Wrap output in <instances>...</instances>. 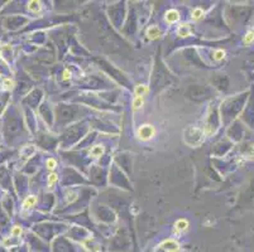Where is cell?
<instances>
[{
    "mask_svg": "<svg viewBox=\"0 0 254 252\" xmlns=\"http://www.w3.org/2000/svg\"><path fill=\"white\" fill-rule=\"evenodd\" d=\"M102 153H104V147H102L101 145H96L94 146L92 149H91V155L94 158H99L102 155Z\"/></svg>",
    "mask_w": 254,
    "mask_h": 252,
    "instance_id": "9c48e42d",
    "label": "cell"
},
{
    "mask_svg": "<svg viewBox=\"0 0 254 252\" xmlns=\"http://www.w3.org/2000/svg\"><path fill=\"white\" fill-rule=\"evenodd\" d=\"M178 250V243L174 239H167L161 243L157 248V252H176Z\"/></svg>",
    "mask_w": 254,
    "mask_h": 252,
    "instance_id": "7a4b0ae2",
    "label": "cell"
},
{
    "mask_svg": "<svg viewBox=\"0 0 254 252\" xmlns=\"http://www.w3.org/2000/svg\"><path fill=\"white\" fill-rule=\"evenodd\" d=\"M148 92V87L146 84H138L135 86V90H134V93H135V97H144L147 95Z\"/></svg>",
    "mask_w": 254,
    "mask_h": 252,
    "instance_id": "8992f818",
    "label": "cell"
},
{
    "mask_svg": "<svg viewBox=\"0 0 254 252\" xmlns=\"http://www.w3.org/2000/svg\"><path fill=\"white\" fill-rule=\"evenodd\" d=\"M63 78H65V79H68V78H70V72H68V70H65V71H63Z\"/></svg>",
    "mask_w": 254,
    "mask_h": 252,
    "instance_id": "d6986e66",
    "label": "cell"
},
{
    "mask_svg": "<svg viewBox=\"0 0 254 252\" xmlns=\"http://www.w3.org/2000/svg\"><path fill=\"white\" fill-rule=\"evenodd\" d=\"M190 33H191V28H190L189 24H182L177 30V34L180 37H189Z\"/></svg>",
    "mask_w": 254,
    "mask_h": 252,
    "instance_id": "52a82bcc",
    "label": "cell"
},
{
    "mask_svg": "<svg viewBox=\"0 0 254 252\" xmlns=\"http://www.w3.org/2000/svg\"><path fill=\"white\" fill-rule=\"evenodd\" d=\"M56 180H57V174H54V173L50 174V176H48V185H50V188L53 187V184L56 183Z\"/></svg>",
    "mask_w": 254,
    "mask_h": 252,
    "instance_id": "9a60e30c",
    "label": "cell"
},
{
    "mask_svg": "<svg viewBox=\"0 0 254 252\" xmlns=\"http://www.w3.org/2000/svg\"><path fill=\"white\" fill-rule=\"evenodd\" d=\"M204 15V10L201 9V8H196V9H193V11H192V18L193 19H200V18Z\"/></svg>",
    "mask_w": 254,
    "mask_h": 252,
    "instance_id": "4fadbf2b",
    "label": "cell"
},
{
    "mask_svg": "<svg viewBox=\"0 0 254 252\" xmlns=\"http://www.w3.org/2000/svg\"><path fill=\"white\" fill-rule=\"evenodd\" d=\"M28 8H29V10H31V11H34V13H38V11L41 10V3H39V1H35V0H33V1L29 3Z\"/></svg>",
    "mask_w": 254,
    "mask_h": 252,
    "instance_id": "8fae6325",
    "label": "cell"
},
{
    "mask_svg": "<svg viewBox=\"0 0 254 252\" xmlns=\"http://www.w3.org/2000/svg\"><path fill=\"white\" fill-rule=\"evenodd\" d=\"M187 227H189V221L182 218V219H178L176 223H174V233H182L187 230Z\"/></svg>",
    "mask_w": 254,
    "mask_h": 252,
    "instance_id": "3957f363",
    "label": "cell"
},
{
    "mask_svg": "<svg viewBox=\"0 0 254 252\" xmlns=\"http://www.w3.org/2000/svg\"><path fill=\"white\" fill-rule=\"evenodd\" d=\"M3 86H4L5 90H13L14 88V81L10 78H7V79H4Z\"/></svg>",
    "mask_w": 254,
    "mask_h": 252,
    "instance_id": "5bb4252c",
    "label": "cell"
},
{
    "mask_svg": "<svg viewBox=\"0 0 254 252\" xmlns=\"http://www.w3.org/2000/svg\"><path fill=\"white\" fill-rule=\"evenodd\" d=\"M165 19H166V22H167L168 24L176 23V22L180 19V14H178V11H177V10H174V9L168 10L167 13H166V15H165Z\"/></svg>",
    "mask_w": 254,
    "mask_h": 252,
    "instance_id": "277c9868",
    "label": "cell"
},
{
    "mask_svg": "<svg viewBox=\"0 0 254 252\" xmlns=\"http://www.w3.org/2000/svg\"><path fill=\"white\" fill-rule=\"evenodd\" d=\"M35 203H37V197H35V195H29V197L26 198V200L23 202V207L26 208V209H28V208L33 207Z\"/></svg>",
    "mask_w": 254,
    "mask_h": 252,
    "instance_id": "ba28073f",
    "label": "cell"
},
{
    "mask_svg": "<svg viewBox=\"0 0 254 252\" xmlns=\"http://www.w3.org/2000/svg\"><path fill=\"white\" fill-rule=\"evenodd\" d=\"M156 134V130L152 125H143L138 129V138L142 139V140H149L150 138H153Z\"/></svg>",
    "mask_w": 254,
    "mask_h": 252,
    "instance_id": "6da1fadb",
    "label": "cell"
},
{
    "mask_svg": "<svg viewBox=\"0 0 254 252\" xmlns=\"http://www.w3.org/2000/svg\"><path fill=\"white\" fill-rule=\"evenodd\" d=\"M0 54H2V48H0Z\"/></svg>",
    "mask_w": 254,
    "mask_h": 252,
    "instance_id": "ffe728a7",
    "label": "cell"
},
{
    "mask_svg": "<svg viewBox=\"0 0 254 252\" xmlns=\"http://www.w3.org/2000/svg\"><path fill=\"white\" fill-rule=\"evenodd\" d=\"M144 103V97H134L133 100V110H138L143 106Z\"/></svg>",
    "mask_w": 254,
    "mask_h": 252,
    "instance_id": "30bf717a",
    "label": "cell"
},
{
    "mask_svg": "<svg viewBox=\"0 0 254 252\" xmlns=\"http://www.w3.org/2000/svg\"><path fill=\"white\" fill-rule=\"evenodd\" d=\"M147 35H148L149 39H157V38H158V37L161 35V30H159L158 27L153 25V27H150V28L147 30Z\"/></svg>",
    "mask_w": 254,
    "mask_h": 252,
    "instance_id": "5b68a950",
    "label": "cell"
},
{
    "mask_svg": "<svg viewBox=\"0 0 254 252\" xmlns=\"http://www.w3.org/2000/svg\"><path fill=\"white\" fill-rule=\"evenodd\" d=\"M20 235H22V228H20L19 226H14L13 230H11V236L18 237V236H20Z\"/></svg>",
    "mask_w": 254,
    "mask_h": 252,
    "instance_id": "e0dca14e",
    "label": "cell"
},
{
    "mask_svg": "<svg viewBox=\"0 0 254 252\" xmlns=\"http://www.w3.org/2000/svg\"><path fill=\"white\" fill-rule=\"evenodd\" d=\"M56 165H57V163H56L54 159H48V160H47V168L50 170H53L54 168H56Z\"/></svg>",
    "mask_w": 254,
    "mask_h": 252,
    "instance_id": "ac0fdd59",
    "label": "cell"
},
{
    "mask_svg": "<svg viewBox=\"0 0 254 252\" xmlns=\"http://www.w3.org/2000/svg\"><path fill=\"white\" fill-rule=\"evenodd\" d=\"M254 42V29L250 30V32H248L244 37V43L245 44H250V43Z\"/></svg>",
    "mask_w": 254,
    "mask_h": 252,
    "instance_id": "7c38bea8",
    "label": "cell"
},
{
    "mask_svg": "<svg viewBox=\"0 0 254 252\" xmlns=\"http://www.w3.org/2000/svg\"><path fill=\"white\" fill-rule=\"evenodd\" d=\"M214 57H215L216 61H221L224 57H225V52H224L222 49H219V51H216L214 53Z\"/></svg>",
    "mask_w": 254,
    "mask_h": 252,
    "instance_id": "2e32d148",
    "label": "cell"
}]
</instances>
